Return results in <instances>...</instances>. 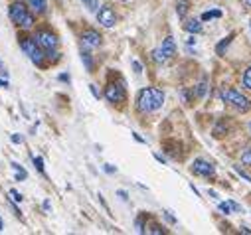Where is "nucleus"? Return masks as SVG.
I'll use <instances>...</instances> for the list:
<instances>
[{
	"label": "nucleus",
	"mask_w": 251,
	"mask_h": 235,
	"mask_svg": "<svg viewBox=\"0 0 251 235\" xmlns=\"http://www.w3.org/2000/svg\"><path fill=\"white\" fill-rule=\"evenodd\" d=\"M89 89H91V93H93V97H95V99H99V97H101V93L97 91V87H95V85H89Z\"/></svg>",
	"instance_id": "473e14b6"
},
{
	"label": "nucleus",
	"mask_w": 251,
	"mask_h": 235,
	"mask_svg": "<svg viewBox=\"0 0 251 235\" xmlns=\"http://www.w3.org/2000/svg\"><path fill=\"white\" fill-rule=\"evenodd\" d=\"M152 60H154L156 64H164V62H168L166 57H164V53H162V49H160V47L152 51Z\"/></svg>",
	"instance_id": "6ab92c4d"
},
{
	"label": "nucleus",
	"mask_w": 251,
	"mask_h": 235,
	"mask_svg": "<svg viewBox=\"0 0 251 235\" xmlns=\"http://www.w3.org/2000/svg\"><path fill=\"white\" fill-rule=\"evenodd\" d=\"M36 42H38V46H40L42 49H46L48 53H51V51L57 47V38H55L51 32H48V30H40V32L36 34Z\"/></svg>",
	"instance_id": "20e7f679"
},
{
	"label": "nucleus",
	"mask_w": 251,
	"mask_h": 235,
	"mask_svg": "<svg viewBox=\"0 0 251 235\" xmlns=\"http://www.w3.org/2000/svg\"><path fill=\"white\" fill-rule=\"evenodd\" d=\"M227 135V125L224 123V121H220L218 125H216V129H214V137L216 139H222V137H226Z\"/></svg>",
	"instance_id": "2eb2a0df"
},
{
	"label": "nucleus",
	"mask_w": 251,
	"mask_h": 235,
	"mask_svg": "<svg viewBox=\"0 0 251 235\" xmlns=\"http://www.w3.org/2000/svg\"><path fill=\"white\" fill-rule=\"evenodd\" d=\"M0 87H8V81L6 79H0Z\"/></svg>",
	"instance_id": "37998d69"
},
{
	"label": "nucleus",
	"mask_w": 251,
	"mask_h": 235,
	"mask_svg": "<svg viewBox=\"0 0 251 235\" xmlns=\"http://www.w3.org/2000/svg\"><path fill=\"white\" fill-rule=\"evenodd\" d=\"M133 137H135V141H137V142H145V141H143V137H139L137 133H133Z\"/></svg>",
	"instance_id": "ea45409f"
},
{
	"label": "nucleus",
	"mask_w": 251,
	"mask_h": 235,
	"mask_svg": "<svg viewBox=\"0 0 251 235\" xmlns=\"http://www.w3.org/2000/svg\"><path fill=\"white\" fill-rule=\"evenodd\" d=\"M121 2H127V0H121Z\"/></svg>",
	"instance_id": "de8ad7c7"
},
{
	"label": "nucleus",
	"mask_w": 251,
	"mask_h": 235,
	"mask_svg": "<svg viewBox=\"0 0 251 235\" xmlns=\"http://www.w3.org/2000/svg\"><path fill=\"white\" fill-rule=\"evenodd\" d=\"M151 233H154V235H160V233H164V229H162L158 223H152V227H151Z\"/></svg>",
	"instance_id": "c85d7f7f"
},
{
	"label": "nucleus",
	"mask_w": 251,
	"mask_h": 235,
	"mask_svg": "<svg viewBox=\"0 0 251 235\" xmlns=\"http://www.w3.org/2000/svg\"><path fill=\"white\" fill-rule=\"evenodd\" d=\"M180 97H182L184 103H190V93H188V89H182L180 91Z\"/></svg>",
	"instance_id": "c756f323"
},
{
	"label": "nucleus",
	"mask_w": 251,
	"mask_h": 235,
	"mask_svg": "<svg viewBox=\"0 0 251 235\" xmlns=\"http://www.w3.org/2000/svg\"><path fill=\"white\" fill-rule=\"evenodd\" d=\"M241 233H249V235H251V229H247V227H241Z\"/></svg>",
	"instance_id": "a18cd8bd"
},
{
	"label": "nucleus",
	"mask_w": 251,
	"mask_h": 235,
	"mask_svg": "<svg viewBox=\"0 0 251 235\" xmlns=\"http://www.w3.org/2000/svg\"><path fill=\"white\" fill-rule=\"evenodd\" d=\"M188 10H190V0H178V4H176V14H178V18H186Z\"/></svg>",
	"instance_id": "f8f14e48"
},
{
	"label": "nucleus",
	"mask_w": 251,
	"mask_h": 235,
	"mask_svg": "<svg viewBox=\"0 0 251 235\" xmlns=\"http://www.w3.org/2000/svg\"><path fill=\"white\" fill-rule=\"evenodd\" d=\"M233 36H235V34H229V36H226V38H224V40H222V42L216 46V53H218V55H224V53H226V49H227V46L231 44Z\"/></svg>",
	"instance_id": "ddd939ff"
},
{
	"label": "nucleus",
	"mask_w": 251,
	"mask_h": 235,
	"mask_svg": "<svg viewBox=\"0 0 251 235\" xmlns=\"http://www.w3.org/2000/svg\"><path fill=\"white\" fill-rule=\"evenodd\" d=\"M245 2H247V6H251V0H245Z\"/></svg>",
	"instance_id": "49530a36"
},
{
	"label": "nucleus",
	"mask_w": 251,
	"mask_h": 235,
	"mask_svg": "<svg viewBox=\"0 0 251 235\" xmlns=\"http://www.w3.org/2000/svg\"><path fill=\"white\" fill-rule=\"evenodd\" d=\"M20 26H22V28H26V30H30V28H32V26H34V16H32V14H30V12H28V16H26V18H24V22H22V24H20Z\"/></svg>",
	"instance_id": "b1692460"
},
{
	"label": "nucleus",
	"mask_w": 251,
	"mask_h": 235,
	"mask_svg": "<svg viewBox=\"0 0 251 235\" xmlns=\"http://www.w3.org/2000/svg\"><path fill=\"white\" fill-rule=\"evenodd\" d=\"M59 81H70V75H66V73H61V75H59Z\"/></svg>",
	"instance_id": "58836bf2"
},
{
	"label": "nucleus",
	"mask_w": 251,
	"mask_h": 235,
	"mask_svg": "<svg viewBox=\"0 0 251 235\" xmlns=\"http://www.w3.org/2000/svg\"><path fill=\"white\" fill-rule=\"evenodd\" d=\"M137 231H139V233H145V223H143V219H137Z\"/></svg>",
	"instance_id": "2f4dec72"
},
{
	"label": "nucleus",
	"mask_w": 251,
	"mask_h": 235,
	"mask_svg": "<svg viewBox=\"0 0 251 235\" xmlns=\"http://www.w3.org/2000/svg\"><path fill=\"white\" fill-rule=\"evenodd\" d=\"M28 6L36 14H42V12H46V0H28Z\"/></svg>",
	"instance_id": "4468645a"
},
{
	"label": "nucleus",
	"mask_w": 251,
	"mask_h": 235,
	"mask_svg": "<svg viewBox=\"0 0 251 235\" xmlns=\"http://www.w3.org/2000/svg\"><path fill=\"white\" fill-rule=\"evenodd\" d=\"M154 158H156V160H158V162H162V164H164V162H166V160H164V158H162V156H160V154H154Z\"/></svg>",
	"instance_id": "a19ab883"
},
{
	"label": "nucleus",
	"mask_w": 251,
	"mask_h": 235,
	"mask_svg": "<svg viewBox=\"0 0 251 235\" xmlns=\"http://www.w3.org/2000/svg\"><path fill=\"white\" fill-rule=\"evenodd\" d=\"M249 131H251V123H249Z\"/></svg>",
	"instance_id": "09e8293b"
},
{
	"label": "nucleus",
	"mask_w": 251,
	"mask_h": 235,
	"mask_svg": "<svg viewBox=\"0 0 251 235\" xmlns=\"http://www.w3.org/2000/svg\"><path fill=\"white\" fill-rule=\"evenodd\" d=\"M97 20H99V24H103L105 28H113L115 22H117V16H115V12H113L109 6H103V8L97 12Z\"/></svg>",
	"instance_id": "6e6552de"
},
{
	"label": "nucleus",
	"mask_w": 251,
	"mask_h": 235,
	"mask_svg": "<svg viewBox=\"0 0 251 235\" xmlns=\"http://www.w3.org/2000/svg\"><path fill=\"white\" fill-rule=\"evenodd\" d=\"M81 42H83V46H89V47H99L101 46V36H99V32H95V30H83L81 32Z\"/></svg>",
	"instance_id": "1a4fd4ad"
},
{
	"label": "nucleus",
	"mask_w": 251,
	"mask_h": 235,
	"mask_svg": "<svg viewBox=\"0 0 251 235\" xmlns=\"http://www.w3.org/2000/svg\"><path fill=\"white\" fill-rule=\"evenodd\" d=\"M10 166H12L14 170H16V180H26V178H28V174H26V170H24V168H22L20 164H16V162H12Z\"/></svg>",
	"instance_id": "dca6fc26"
},
{
	"label": "nucleus",
	"mask_w": 251,
	"mask_h": 235,
	"mask_svg": "<svg viewBox=\"0 0 251 235\" xmlns=\"http://www.w3.org/2000/svg\"><path fill=\"white\" fill-rule=\"evenodd\" d=\"M235 172H237V174H239V176H241V178H243V180H247V182H249V184H251V176H249V174H247V172H243V170H241V168H239V166H235Z\"/></svg>",
	"instance_id": "a878e982"
},
{
	"label": "nucleus",
	"mask_w": 251,
	"mask_h": 235,
	"mask_svg": "<svg viewBox=\"0 0 251 235\" xmlns=\"http://www.w3.org/2000/svg\"><path fill=\"white\" fill-rule=\"evenodd\" d=\"M220 95H222L224 103L235 107L239 113H245V111H249V107H251V101H249L245 95H241L237 89H224Z\"/></svg>",
	"instance_id": "f03ea898"
},
{
	"label": "nucleus",
	"mask_w": 251,
	"mask_h": 235,
	"mask_svg": "<svg viewBox=\"0 0 251 235\" xmlns=\"http://www.w3.org/2000/svg\"><path fill=\"white\" fill-rule=\"evenodd\" d=\"M184 30L190 34H200L202 32V22L200 20H186L184 22Z\"/></svg>",
	"instance_id": "9b49d317"
},
{
	"label": "nucleus",
	"mask_w": 251,
	"mask_h": 235,
	"mask_svg": "<svg viewBox=\"0 0 251 235\" xmlns=\"http://www.w3.org/2000/svg\"><path fill=\"white\" fill-rule=\"evenodd\" d=\"M164 103V93L158 87H147L141 89L139 97H137V109L141 113H152L156 109H160Z\"/></svg>",
	"instance_id": "f257e3e1"
},
{
	"label": "nucleus",
	"mask_w": 251,
	"mask_h": 235,
	"mask_svg": "<svg viewBox=\"0 0 251 235\" xmlns=\"http://www.w3.org/2000/svg\"><path fill=\"white\" fill-rule=\"evenodd\" d=\"M105 172H107V174H115V172H117V168H115V166H111V164H105Z\"/></svg>",
	"instance_id": "72a5a7b5"
},
{
	"label": "nucleus",
	"mask_w": 251,
	"mask_h": 235,
	"mask_svg": "<svg viewBox=\"0 0 251 235\" xmlns=\"http://www.w3.org/2000/svg\"><path fill=\"white\" fill-rule=\"evenodd\" d=\"M50 208H51V204H50V200H46L44 202V210H50Z\"/></svg>",
	"instance_id": "79ce46f5"
},
{
	"label": "nucleus",
	"mask_w": 251,
	"mask_h": 235,
	"mask_svg": "<svg viewBox=\"0 0 251 235\" xmlns=\"http://www.w3.org/2000/svg\"><path fill=\"white\" fill-rule=\"evenodd\" d=\"M206 91H208V83H206V79H204V81H200V83L196 85V97L202 99V97L206 95Z\"/></svg>",
	"instance_id": "a211bd4d"
},
{
	"label": "nucleus",
	"mask_w": 251,
	"mask_h": 235,
	"mask_svg": "<svg viewBox=\"0 0 251 235\" xmlns=\"http://www.w3.org/2000/svg\"><path fill=\"white\" fill-rule=\"evenodd\" d=\"M117 196H119V198H123V200H129V194L125 192V190H119V192H117Z\"/></svg>",
	"instance_id": "e433bc0d"
},
{
	"label": "nucleus",
	"mask_w": 251,
	"mask_h": 235,
	"mask_svg": "<svg viewBox=\"0 0 251 235\" xmlns=\"http://www.w3.org/2000/svg\"><path fill=\"white\" fill-rule=\"evenodd\" d=\"M164 217H166V221H170V223H176V219H174V215H172L170 212H164Z\"/></svg>",
	"instance_id": "c9c22d12"
},
{
	"label": "nucleus",
	"mask_w": 251,
	"mask_h": 235,
	"mask_svg": "<svg viewBox=\"0 0 251 235\" xmlns=\"http://www.w3.org/2000/svg\"><path fill=\"white\" fill-rule=\"evenodd\" d=\"M241 164H245V166H251V148L243 150V154H241Z\"/></svg>",
	"instance_id": "5701e85b"
},
{
	"label": "nucleus",
	"mask_w": 251,
	"mask_h": 235,
	"mask_svg": "<svg viewBox=\"0 0 251 235\" xmlns=\"http://www.w3.org/2000/svg\"><path fill=\"white\" fill-rule=\"evenodd\" d=\"M34 166L38 168V172H44V160H42L40 156H36V158H34Z\"/></svg>",
	"instance_id": "bb28decb"
},
{
	"label": "nucleus",
	"mask_w": 251,
	"mask_h": 235,
	"mask_svg": "<svg viewBox=\"0 0 251 235\" xmlns=\"http://www.w3.org/2000/svg\"><path fill=\"white\" fill-rule=\"evenodd\" d=\"M10 196H12V200H14V202H22V194H20L18 190H14V188H12V190H10Z\"/></svg>",
	"instance_id": "cd10ccee"
},
{
	"label": "nucleus",
	"mask_w": 251,
	"mask_h": 235,
	"mask_svg": "<svg viewBox=\"0 0 251 235\" xmlns=\"http://www.w3.org/2000/svg\"><path fill=\"white\" fill-rule=\"evenodd\" d=\"M20 47L26 51V55H30V60L36 64V66H44V51L42 47L38 46L36 38H22L20 40Z\"/></svg>",
	"instance_id": "7ed1b4c3"
},
{
	"label": "nucleus",
	"mask_w": 251,
	"mask_h": 235,
	"mask_svg": "<svg viewBox=\"0 0 251 235\" xmlns=\"http://www.w3.org/2000/svg\"><path fill=\"white\" fill-rule=\"evenodd\" d=\"M160 49H162V53H164V57H166V60H170V57L176 53V42H174V38H172V36L164 38V40H162V46H160Z\"/></svg>",
	"instance_id": "9d476101"
},
{
	"label": "nucleus",
	"mask_w": 251,
	"mask_h": 235,
	"mask_svg": "<svg viewBox=\"0 0 251 235\" xmlns=\"http://www.w3.org/2000/svg\"><path fill=\"white\" fill-rule=\"evenodd\" d=\"M222 16V10H210V12H204L202 14V22H208L212 18H220Z\"/></svg>",
	"instance_id": "f3484780"
},
{
	"label": "nucleus",
	"mask_w": 251,
	"mask_h": 235,
	"mask_svg": "<svg viewBox=\"0 0 251 235\" xmlns=\"http://www.w3.org/2000/svg\"><path fill=\"white\" fill-rule=\"evenodd\" d=\"M81 60H83V64H85L87 71H93V62H91V55H89L87 51H81Z\"/></svg>",
	"instance_id": "aec40b11"
},
{
	"label": "nucleus",
	"mask_w": 251,
	"mask_h": 235,
	"mask_svg": "<svg viewBox=\"0 0 251 235\" xmlns=\"http://www.w3.org/2000/svg\"><path fill=\"white\" fill-rule=\"evenodd\" d=\"M249 28H251V22H249Z\"/></svg>",
	"instance_id": "8fccbe9b"
},
{
	"label": "nucleus",
	"mask_w": 251,
	"mask_h": 235,
	"mask_svg": "<svg viewBox=\"0 0 251 235\" xmlns=\"http://www.w3.org/2000/svg\"><path fill=\"white\" fill-rule=\"evenodd\" d=\"M8 14H10V20L14 22V24H22L24 22V18L28 16V6L22 2V0H16V2H12L10 4V10H8Z\"/></svg>",
	"instance_id": "0eeeda50"
},
{
	"label": "nucleus",
	"mask_w": 251,
	"mask_h": 235,
	"mask_svg": "<svg viewBox=\"0 0 251 235\" xmlns=\"http://www.w3.org/2000/svg\"><path fill=\"white\" fill-rule=\"evenodd\" d=\"M0 71L4 73V77H6V70H4V66H2V62H0Z\"/></svg>",
	"instance_id": "c03bdc74"
},
{
	"label": "nucleus",
	"mask_w": 251,
	"mask_h": 235,
	"mask_svg": "<svg viewBox=\"0 0 251 235\" xmlns=\"http://www.w3.org/2000/svg\"><path fill=\"white\" fill-rule=\"evenodd\" d=\"M105 99L109 103H123L127 99V93H125L123 83H111L105 87Z\"/></svg>",
	"instance_id": "39448f33"
},
{
	"label": "nucleus",
	"mask_w": 251,
	"mask_h": 235,
	"mask_svg": "<svg viewBox=\"0 0 251 235\" xmlns=\"http://www.w3.org/2000/svg\"><path fill=\"white\" fill-rule=\"evenodd\" d=\"M81 2H83L91 12H97V10H99V0H81Z\"/></svg>",
	"instance_id": "4be33fe9"
},
{
	"label": "nucleus",
	"mask_w": 251,
	"mask_h": 235,
	"mask_svg": "<svg viewBox=\"0 0 251 235\" xmlns=\"http://www.w3.org/2000/svg\"><path fill=\"white\" fill-rule=\"evenodd\" d=\"M192 172H194L196 176L212 178V176L216 174V168H214V164H210L208 160H204V158H196V160L192 162Z\"/></svg>",
	"instance_id": "423d86ee"
},
{
	"label": "nucleus",
	"mask_w": 251,
	"mask_h": 235,
	"mask_svg": "<svg viewBox=\"0 0 251 235\" xmlns=\"http://www.w3.org/2000/svg\"><path fill=\"white\" fill-rule=\"evenodd\" d=\"M10 139H12V142H14V144H20V142H22V137H20V135H12Z\"/></svg>",
	"instance_id": "4c0bfd02"
},
{
	"label": "nucleus",
	"mask_w": 251,
	"mask_h": 235,
	"mask_svg": "<svg viewBox=\"0 0 251 235\" xmlns=\"http://www.w3.org/2000/svg\"><path fill=\"white\" fill-rule=\"evenodd\" d=\"M218 208H220V212L226 213V215L231 213V206H229V202H222V204H218Z\"/></svg>",
	"instance_id": "393cba45"
},
{
	"label": "nucleus",
	"mask_w": 251,
	"mask_h": 235,
	"mask_svg": "<svg viewBox=\"0 0 251 235\" xmlns=\"http://www.w3.org/2000/svg\"><path fill=\"white\" fill-rule=\"evenodd\" d=\"M229 206H231V210H233V212H241V206H239V204H235L233 200H229Z\"/></svg>",
	"instance_id": "f704fd0d"
},
{
	"label": "nucleus",
	"mask_w": 251,
	"mask_h": 235,
	"mask_svg": "<svg viewBox=\"0 0 251 235\" xmlns=\"http://www.w3.org/2000/svg\"><path fill=\"white\" fill-rule=\"evenodd\" d=\"M133 70H135V73H137V75H141V73H143V66H141L137 60H133Z\"/></svg>",
	"instance_id": "7c9ffc66"
},
{
	"label": "nucleus",
	"mask_w": 251,
	"mask_h": 235,
	"mask_svg": "<svg viewBox=\"0 0 251 235\" xmlns=\"http://www.w3.org/2000/svg\"><path fill=\"white\" fill-rule=\"evenodd\" d=\"M243 87L251 91V66H249V68L245 70V73H243Z\"/></svg>",
	"instance_id": "412c9836"
}]
</instances>
